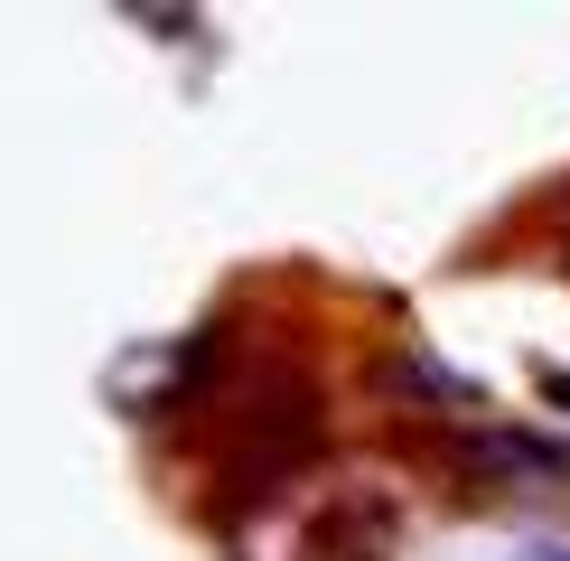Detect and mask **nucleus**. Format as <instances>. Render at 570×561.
<instances>
[{
	"instance_id": "nucleus-1",
	"label": "nucleus",
	"mask_w": 570,
	"mask_h": 561,
	"mask_svg": "<svg viewBox=\"0 0 570 561\" xmlns=\"http://www.w3.org/2000/svg\"><path fill=\"white\" fill-rule=\"evenodd\" d=\"M449 468L478 486H542V478H570V440H542V431H468L449 440Z\"/></svg>"
},
{
	"instance_id": "nucleus-3",
	"label": "nucleus",
	"mask_w": 570,
	"mask_h": 561,
	"mask_svg": "<svg viewBox=\"0 0 570 561\" xmlns=\"http://www.w3.org/2000/svg\"><path fill=\"white\" fill-rule=\"evenodd\" d=\"M552 403H561V412H570V374H552Z\"/></svg>"
},
{
	"instance_id": "nucleus-2",
	"label": "nucleus",
	"mask_w": 570,
	"mask_h": 561,
	"mask_svg": "<svg viewBox=\"0 0 570 561\" xmlns=\"http://www.w3.org/2000/svg\"><path fill=\"white\" fill-rule=\"evenodd\" d=\"M514 561H570V543H524Z\"/></svg>"
}]
</instances>
